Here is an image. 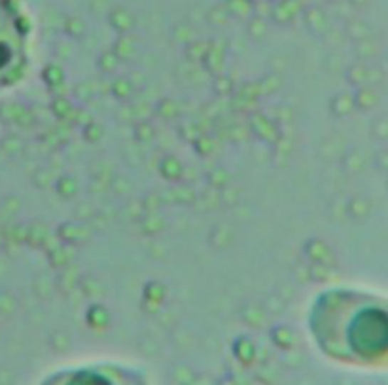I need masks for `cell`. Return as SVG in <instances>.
Instances as JSON below:
<instances>
[{
    "label": "cell",
    "mask_w": 388,
    "mask_h": 385,
    "mask_svg": "<svg viewBox=\"0 0 388 385\" xmlns=\"http://www.w3.org/2000/svg\"><path fill=\"white\" fill-rule=\"evenodd\" d=\"M28 68V21L14 0H0V93L16 87Z\"/></svg>",
    "instance_id": "1"
}]
</instances>
